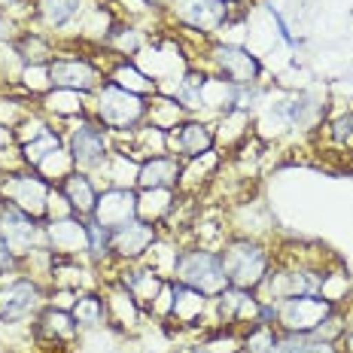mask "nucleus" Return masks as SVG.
<instances>
[{
  "mask_svg": "<svg viewBox=\"0 0 353 353\" xmlns=\"http://www.w3.org/2000/svg\"><path fill=\"white\" fill-rule=\"evenodd\" d=\"M146 107H150V98L131 94L107 79V83L92 94L88 116L104 125L110 134H125V131H134L137 125L146 122Z\"/></svg>",
  "mask_w": 353,
  "mask_h": 353,
  "instance_id": "1",
  "label": "nucleus"
},
{
  "mask_svg": "<svg viewBox=\"0 0 353 353\" xmlns=\"http://www.w3.org/2000/svg\"><path fill=\"white\" fill-rule=\"evenodd\" d=\"M171 281L204 292L210 299H216L219 292L229 290L223 256H219V250H208V247H183L180 256H176V268Z\"/></svg>",
  "mask_w": 353,
  "mask_h": 353,
  "instance_id": "2",
  "label": "nucleus"
},
{
  "mask_svg": "<svg viewBox=\"0 0 353 353\" xmlns=\"http://www.w3.org/2000/svg\"><path fill=\"white\" fill-rule=\"evenodd\" d=\"M219 256H223L229 286H238V290L253 292L271 268V253L256 238H244V234H234V238L225 241L219 247Z\"/></svg>",
  "mask_w": 353,
  "mask_h": 353,
  "instance_id": "3",
  "label": "nucleus"
},
{
  "mask_svg": "<svg viewBox=\"0 0 353 353\" xmlns=\"http://www.w3.org/2000/svg\"><path fill=\"white\" fill-rule=\"evenodd\" d=\"M68 152H70L73 165H77V171L94 176L101 168H104V161L110 159V152H113V134H110L101 122H94L92 116L70 119Z\"/></svg>",
  "mask_w": 353,
  "mask_h": 353,
  "instance_id": "4",
  "label": "nucleus"
},
{
  "mask_svg": "<svg viewBox=\"0 0 353 353\" xmlns=\"http://www.w3.org/2000/svg\"><path fill=\"white\" fill-rule=\"evenodd\" d=\"M52 183L40 176L31 168H21L12 174H0V201L12 204L16 210L34 216L37 223H46V208L49 195H52Z\"/></svg>",
  "mask_w": 353,
  "mask_h": 353,
  "instance_id": "5",
  "label": "nucleus"
},
{
  "mask_svg": "<svg viewBox=\"0 0 353 353\" xmlns=\"http://www.w3.org/2000/svg\"><path fill=\"white\" fill-rule=\"evenodd\" d=\"M234 10H238V6H232L229 0H171L165 16L171 19L180 31L213 40V37L225 28V21L232 19Z\"/></svg>",
  "mask_w": 353,
  "mask_h": 353,
  "instance_id": "6",
  "label": "nucleus"
},
{
  "mask_svg": "<svg viewBox=\"0 0 353 353\" xmlns=\"http://www.w3.org/2000/svg\"><path fill=\"white\" fill-rule=\"evenodd\" d=\"M204 61L208 68L204 73L219 79H229L232 85H256L259 83L262 64L250 49L238 46V43H223V40H210L204 46Z\"/></svg>",
  "mask_w": 353,
  "mask_h": 353,
  "instance_id": "7",
  "label": "nucleus"
},
{
  "mask_svg": "<svg viewBox=\"0 0 353 353\" xmlns=\"http://www.w3.org/2000/svg\"><path fill=\"white\" fill-rule=\"evenodd\" d=\"M338 307L323 296H292L274 305V326L292 335H314Z\"/></svg>",
  "mask_w": 353,
  "mask_h": 353,
  "instance_id": "8",
  "label": "nucleus"
},
{
  "mask_svg": "<svg viewBox=\"0 0 353 353\" xmlns=\"http://www.w3.org/2000/svg\"><path fill=\"white\" fill-rule=\"evenodd\" d=\"M46 307V290L34 277H12L0 283V323L19 326L25 320H37Z\"/></svg>",
  "mask_w": 353,
  "mask_h": 353,
  "instance_id": "9",
  "label": "nucleus"
},
{
  "mask_svg": "<svg viewBox=\"0 0 353 353\" xmlns=\"http://www.w3.org/2000/svg\"><path fill=\"white\" fill-rule=\"evenodd\" d=\"M49 73H52V85L73 88V92H83V94H94L107 83L104 68L79 52H58L55 61L49 64Z\"/></svg>",
  "mask_w": 353,
  "mask_h": 353,
  "instance_id": "10",
  "label": "nucleus"
},
{
  "mask_svg": "<svg viewBox=\"0 0 353 353\" xmlns=\"http://www.w3.org/2000/svg\"><path fill=\"white\" fill-rule=\"evenodd\" d=\"M0 238L10 244V250L19 259L37 253V250H49L46 247V225L3 201H0Z\"/></svg>",
  "mask_w": 353,
  "mask_h": 353,
  "instance_id": "11",
  "label": "nucleus"
},
{
  "mask_svg": "<svg viewBox=\"0 0 353 353\" xmlns=\"http://www.w3.org/2000/svg\"><path fill=\"white\" fill-rule=\"evenodd\" d=\"M31 335L37 341V347H46V350H70L79 338V326L73 320L70 311H61V307H43L37 314V320L31 323Z\"/></svg>",
  "mask_w": 353,
  "mask_h": 353,
  "instance_id": "12",
  "label": "nucleus"
},
{
  "mask_svg": "<svg viewBox=\"0 0 353 353\" xmlns=\"http://www.w3.org/2000/svg\"><path fill=\"white\" fill-rule=\"evenodd\" d=\"M213 307H216V323L223 329H238V326H256L262 323V301L256 299V292L250 290H238V286H229L225 292H219L213 299Z\"/></svg>",
  "mask_w": 353,
  "mask_h": 353,
  "instance_id": "13",
  "label": "nucleus"
},
{
  "mask_svg": "<svg viewBox=\"0 0 353 353\" xmlns=\"http://www.w3.org/2000/svg\"><path fill=\"white\" fill-rule=\"evenodd\" d=\"M208 317L216 323L213 299L198 290H189L183 283H174V301H171V317H168V323H176L183 329H198V326H204Z\"/></svg>",
  "mask_w": 353,
  "mask_h": 353,
  "instance_id": "14",
  "label": "nucleus"
},
{
  "mask_svg": "<svg viewBox=\"0 0 353 353\" xmlns=\"http://www.w3.org/2000/svg\"><path fill=\"white\" fill-rule=\"evenodd\" d=\"M46 225V247L55 256H68V259H79L88 256V229L85 219L79 216H64V219H52Z\"/></svg>",
  "mask_w": 353,
  "mask_h": 353,
  "instance_id": "15",
  "label": "nucleus"
},
{
  "mask_svg": "<svg viewBox=\"0 0 353 353\" xmlns=\"http://www.w3.org/2000/svg\"><path fill=\"white\" fill-rule=\"evenodd\" d=\"M92 219H98L104 229L116 232L137 219V189H101Z\"/></svg>",
  "mask_w": 353,
  "mask_h": 353,
  "instance_id": "16",
  "label": "nucleus"
},
{
  "mask_svg": "<svg viewBox=\"0 0 353 353\" xmlns=\"http://www.w3.org/2000/svg\"><path fill=\"white\" fill-rule=\"evenodd\" d=\"M156 238H159L156 225L143 223V219H131L128 225H122V229L113 232L110 250H113V256L119 262H143V256L150 253V247L156 244Z\"/></svg>",
  "mask_w": 353,
  "mask_h": 353,
  "instance_id": "17",
  "label": "nucleus"
},
{
  "mask_svg": "<svg viewBox=\"0 0 353 353\" xmlns=\"http://www.w3.org/2000/svg\"><path fill=\"white\" fill-rule=\"evenodd\" d=\"M104 311H107V323L122 332H134L143 320V307L137 305V299L119 281H107L104 283Z\"/></svg>",
  "mask_w": 353,
  "mask_h": 353,
  "instance_id": "18",
  "label": "nucleus"
},
{
  "mask_svg": "<svg viewBox=\"0 0 353 353\" xmlns=\"http://www.w3.org/2000/svg\"><path fill=\"white\" fill-rule=\"evenodd\" d=\"M213 150V128L201 119L189 116L186 122H180L174 131H168V152L176 159H195L201 152Z\"/></svg>",
  "mask_w": 353,
  "mask_h": 353,
  "instance_id": "19",
  "label": "nucleus"
},
{
  "mask_svg": "<svg viewBox=\"0 0 353 353\" xmlns=\"http://www.w3.org/2000/svg\"><path fill=\"white\" fill-rule=\"evenodd\" d=\"M116 281H119L131 296L137 299V305L143 311H150L152 301L159 299L161 286H165V277H159L152 268H146L143 262H119V271H116Z\"/></svg>",
  "mask_w": 353,
  "mask_h": 353,
  "instance_id": "20",
  "label": "nucleus"
},
{
  "mask_svg": "<svg viewBox=\"0 0 353 353\" xmlns=\"http://www.w3.org/2000/svg\"><path fill=\"white\" fill-rule=\"evenodd\" d=\"M219 168H223V152L219 150H208L195 159H186L180 171V183H176V192L189 198H201V189L210 186L213 176L219 174Z\"/></svg>",
  "mask_w": 353,
  "mask_h": 353,
  "instance_id": "21",
  "label": "nucleus"
},
{
  "mask_svg": "<svg viewBox=\"0 0 353 353\" xmlns=\"http://www.w3.org/2000/svg\"><path fill=\"white\" fill-rule=\"evenodd\" d=\"M58 189H61V195L68 198L70 210L77 213L79 219H88L94 213V204H98V183H94L92 174H83V171H73L70 176H64L61 183H58Z\"/></svg>",
  "mask_w": 353,
  "mask_h": 353,
  "instance_id": "22",
  "label": "nucleus"
},
{
  "mask_svg": "<svg viewBox=\"0 0 353 353\" xmlns=\"http://www.w3.org/2000/svg\"><path fill=\"white\" fill-rule=\"evenodd\" d=\"M183 171V159L176 156H156L141 161V171H137V189H176Z\"/></svg>",
  "mask_w": 353,
  "mask_h": 353,
  "instance_id": "23",
  "label": "nucleus"
},
{
  "mask_svg": "<svg viewBox=\"0 0 353 353\" xmlns=\"http://www.w3.org/2000/svg\"><path fill=\"white\" fill-rule=\"evenodd\" d=\"M88 94L73 92V88H49L46 94L40 98V113L43 116H55V119H83L88 116Z\"/></svg>",
  "mask_w": 353,
  "mask_h": 353,
  "instance_id": "24",
  "label": "nucleus"
},
{
  "mask_svg": "<svg viewBox=\"0 0 353 353\" xmlns=\"http://www.w3.org/2000/svg\"><path fill=\"white\" fill-rule=\"evenodd\" d=\"M176 198H180L176 189H137V219L159 229L171 216Z\"/></svg>",
  "mask_w": 353,
  "mask_h": 353,
  "instance_id": "25",
  "label": "nucleus"
},
{
  "mask_svg": "<svg viewBox=\"0 0 353 353\" xmlns=\"http://www.w3.org/2000/svg\"><path fill=\"white\" fill-rule=\"evenodd\" d=\"M88 6V0H34V19L46 28H68Z\"/></svg>",
  "mask_w": 353,
  "mask_h": 353,
  "instance_id": "26",
  "label": "nucleus"
},
{
  "mask_svg": "<svg viewBox=\"0 0 353 353\" xmlns=\"http://www.w3.org/2000/svg\"><path fill=\"white\" fill-rule=\"evenodd\" d=\"M320 150L329 156H353V113H341L323 125Z\"/></svg>",
  "mask_w": 353,
  "mask_h": 353,
  "instance_id": "27",
  "label": "nucleus"
},
{
  "mask_svg": "<svg viewBox=\"0 0 353 353\" xmlns=\"http://www.w3.org/2000/svg\"><path fill=\"white\" fill-rule=\"evenodd\" d=\"M107 79L110 83H116L119 88H125V92L141 94V98H152V94H159L156 83H152V79L146 77L134 61H125V58H116L113 68L107 70Z\"/></svg>",
  "mask_w": 353,
  "mask_h": 353,
  "instance_id": "28",
  "label": "nucleus"
},
{
  "mask_svg": "<svg viewBox=\"0 0 353 353\" xmlns=\"http://www.w3.org/2000/svg\"><path fill=\"white\" fill-rule=\"evenodd\" d=\"M137 171H141V161L113 150L110 159L104 161V168L94 176H104L107 189H137Z\"/></svg>",
  "mask_w": 353,
  "mask_h": 353,
  "instance_id": "29",
  "label": "nucleus"
},
{
  "mask_svg": "<svg viewBox=\"0 0 353 353\" xmlns=\"http://www.w3.org/2000/svg\"><path fill=\"white\" fill-rule=\"evenodd\" d=\"M189 113L186 107L180 104L171 94H152L150 98V107H146V122L152 128H161V131H174L180 122H186Z\"/></svg>",
  "mask_w": 353,
  "mask_h": 353,
  "instance_id": "30",
  "label": "nucleus"
},
{
  "mask_svg": "<svg viewBox=\"0 0 353 353\" xmlns=\"http://www.w3.org/2000/svg\"><path fill=\"white\" fill-rule=\"evenodd\" d=\"M12 46H16V55L25 64H52L55 55H58L52 40L43 37L40 31H21L16 40H12Z\"/></svg>",
  "mask_w": 353,
  "mask_h": 353,
  "instance_id": "31",
  "label": "nucleus"
},
{
  "mask_svg": "<svg viewBox=\"0 0 353 353\" xmlns=\"http://www.w3.org/2000/svg\"><path fill=\"white\" fill-rule=\"evenodd\" d=\"M180 244H176L174 238H168V234H159L156 244L150 247V253L143 256V265L146 268H152L159 277H165V281H171L174 277V268H176V256H180Z\"/></svg>",
  "mask_w": 353,
  "mask_h": 353,
  "instance_id": "32",
  "label": "nucleus"
},
{
  "mask_svg": "<svg viewBox=\"0 0 353 353\" xmlns=\"http://www.w3.org/2000/svg\"><path fill=\"white\" fill-rule=\"evenodd\" d=\"M73 320H77L79 329H98L101 323H107V311H104V299L98 296V292H79L77 301H73L70 307Z\"/></svg>",
  "mask_w": 353,
  "mask_h": 353,
  "instance_id": "33",
  "label": "nucleus"
},
{
  "mask_svg": "<svg viewBox=\"0 0 353 353\" xmlns=\"http://www.w3.org/2000/svg\"><path fill=\"white\" fill-rule=\"evenodd\" d=\"M64 146V137L58 134V131L52 128V131H46L43 137H37V141H31V143H21L19 150H21V159H25V165L31 168V171H37V168L43 165L52 152H58Z\"/></svg>",
  "mask_w": 353,
  "mask_h": 353,
  "instance_id": "34",
  "label": "nucleus"
},
{
  "mask_svg": "<svg viewBox=\"0 0 353 353\" xmlns=\"http://www.w3.org/2000/svg\"><path fill=\"white\" fill-rule=\"evenodd\" d=\"M21 85L31 98H43L52 85V73H49V64H21V73H19Z\"/></svg>",
  "mask_w": 353,
  "mask_h": 353,
  "instance_id": "35",
  "label": "nucleus"
},
{
  "mask_svg": "<svg viewBox=\"0 0 353 353\" xmlns=\"http://www.w3.org/2000/svg\"><path fill=\"white\" fill-rule=\"evenodd\" d=\"M19 268H21V259L10 250V244H6V241L0 238V277H6V274H19Z\"/></svg>",
  "mask_w": 353,
  "mask_h": 353,
  "instance_id": "36",
  "label": "nucleus"
},
{
  "mask_svg": "<svg viewBox=\"0 0 353 353\" xmlns=\"http://www.w3.org/2000/svg\"><path fill=\"white\" fill-rule=\"evenodd\" d=\"M0 12H6L12 21H19L21 12L34 19V0H0Z\"/></svg>",
  "mask_w": 353,
  "mask_h": 353,
  "instance_id": "37",
  "label": "nucleus"
},
{
  "mask_svg": "<svg viewBox=\"0 0 353 353\" xmlns=\"http://www.w3.org/2000/svg\"><path fill=\"white\" fill-rule=\"evenodd\" d=\"M338 347H341V353H353V320H347V326H344L341 338H338Z\"/></svg>",
  "mask_w": 353,
  "mask_h": 353,
  "instance_id": "38",
  "label": "nucleus"
},
{
  "mask_svg": "<svg viewBox=\"0 0 353 353\" xmlns=\"http://www.w3.org/2000/svg\"><path fill=\"white\" fill-rule=\"evenodd\" d=\"M229 3H232V6H241V3H244V0H229Z\"/></svg>",
  "mask_w": 353,
  "mask_h": 353,
  "instance_id": "39",
  "label": "nucleus"
}]
</instances>
